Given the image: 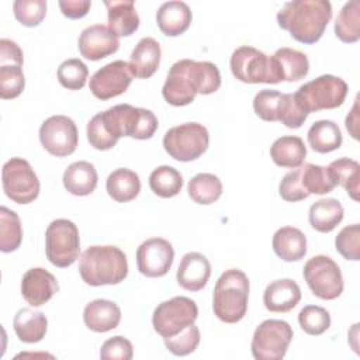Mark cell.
<instances>
[{"instance_id":"1","label":"cell","mask_w":360,"mask_h":360,"mask_svg":"<svg viewBox=\"0 0 360 360\" xmlns=\"http://www.w3.org/2000/svg\"><path fill=\"white\" fill-rule=\"evenodd\" d=\"M158 125V118L150 110L131 104H117L96 114L87 122V139L94 149L108 150L122 136L139 141L150 139Z\"/></svg>"},{"instance_id":"2","label":"cell","mask_w":360,"mask_h":360,"mask_svg":"<svg viewBox=\"0 0 360 360\" xmlns=\"http://www.w3.org/2000/svg\"><path fill=\"white\" fill-rule=\"evenodd\" d=\"M219 87L221 73L215 63L180 59L169 69L162 96L169 104L183 107L191 104L197 94H212Z\"/></svg>"},{"instance_id":"3","label":"cell","mask_w":360,"mask_h":360,"mask_svg":"<svg viewBox=\"0 0 360 360\" xmlns=\"http://www.w3.org/2000/svg\"><path fill=\"white\" fill-rule=\"evenodd\" d=\"M332 18V4L328 0L287 1L277 13L278 27L301 44H315L323 35Z\"/></svg>"},{"instance_id":"4","label":"cell","mask_w":360,"mask_h":360,"mask_svg":"<svg viewBox=\"0 0 360 360\" xmlns=\"http://www.w3.org/2000/svg\"><path fill=\"white\" fill-rule=\"evenodd\" d=\"M82 280L93 287L112 285L125 280L128 276L127 255L117 246H90L79 262Z\"/></svg>"},{"instance_id":"5","label":"cell","mask_w":360,"mask_h":360,"mask_svg":"<svg viewBox=\"0 0 360 360\" xmlns=\"http://www.w3.org/2000/svg\"><path fill=\"white\" fill-rule=\"evenodd\" d=\"M249 278L239 269L225 270L215 283L212 311L225 323L239 322L248 311Z\"/></svg>"},{"instance_id":"6","label":"cell","mask_w":360,"mask_h":360,"mask_svg":"<svg viewBox=\"0 0 360 360\" xmlns=\"http://www.w3.org/2000/svg\"><path fill=\"white\" fill-rule=\"evenodd\" d=\"M347 83L333 75H321L300 86L294 93L295 101L307 112L333 110L343 104L347 96Z\"/></svg>"},{"instance_id":"7","label":"cell","mask_w":360,"mask_h":360,"mask_svg":"<svg viewBox=\"0 0 360 360\" xmlns=\"http://www.w3.org/2000/svg\"><path fill=\"white\" fill-rule=\"evenodd\" d=\"M232 75L243 83L257 84H277L280 77L271 56H267L264 52L249 46L242 45L232 52L229 60Z\"/></svg>"},{"instance_id":"8","label":"cell","mask_w":360,"mask_h":360,"mask_svg":"<svg viewBox=\"0 0 360 360\" xmlns=\"http://www.w3.org/2000/svg\"><path fill=\"white\" fill-rule=\"evenodd\" d=\"M210 143L208 129L198 122H186L166 131L163 148L166 153L179 162L198 159Z\"/></svg>"},{"instance_id":"9","label":"cell","mask_w":360,"mask_h":360,"mask_svg":"<svg viewBox=\"0 0 360 360\" xmlns=\"http://www.w3.org/2000/svg\"><path fill=\"white\" fill-rule=\"evenodd\" d=\"M45 253L48 260L60 269L72 266L80 253L77 226L65 218L52 221L45 231Z\"/></svg>"},{"instance_id":"10","label":"cell","mask_w":360,"mask_h":360,"mask_svg":"<svg viewBox=\"0 0 360 360\" xmlns=\"http://www.w3.org/2000/svg\"><path fill=\"white\" fill-rule=\"evenodd\" d=\"M304 278L312 294L321 300H336L343 292V276L338 263L325 255L307 260L302 269Z\"/></svg>"},{"instance_id":"11","label":"cell","mask_w":360,"mask_h":360,"mask_svg":"<svg viewBox=\"0 0 360 360\" xmlns=\"http://www.w3.org/2000/svg\"><path fill=\"white\" fill-rule=\"evenodd\" d=\"M198 318L197 304L187 297H173L160 302L152 315L153 329L165 338H172L187 326L193 325Z\"/></svg>"},{"instance_id":"12","label":"cell","mask_w":360,"mask_h":360,"mask_svg":"<svg viewBox=\"0 0 360 360\" xmlns=\"http://www.w3.org/2000/svg\"><path fill=\"white\" fill-rule=\"evenodd\" d=\"M292 328L281 319H266L255 330L250 349L256 360H281L292 340Z\"/></svg>"},{"instance_id":"13","label":"cell","mask_w":360,"mask_h":360,"mask_svg":"<svg viewBox=\"0 0 360 360\" xmlns=\"http://www.w3.org/2000/svg\"><path fill=\"white\" fill-rule=\"evenodd\" d=\"M4 194L17 204H30L39 194V180L31 165L22 158H11L3 165Z\"/></svg>"},{"instance_id":"14","label":"cell","mask_w":360,"mask_h":360,"mask_svg":"<svg viewBox=\"0 0 360 360\" xmlns=\"http://www.w3.org/2000/svg\"><path fill=\"white\" fill-rule=\"evenodd\" d=\"M39 141L46 152L56 158L72 155L79 143L77 127L66 115H51L39 128Z\"/></svg>"},{"instance_id":"15","label":"cell","mask_w":360,"mask_h":360,"mask_svg":"<svg viewBox=\"0 0 360 360\" xmlns=\"http://www.w3.org/2000/svg\"><path fill=\"white\" fill-rule=\"evenodd\" d=\"M132 72L128 62L114 60L98 69L90 77V91L98 100H110L125 93L132 82Z\"/></svg>"},{"instance_id":"16","label":"cell","mask_w":360,"mask_h":360,"mask_svg":"<svg viewBox=\"0 0 360 360\" xmlns=\"http://www.w3.org/2000/svg\"><path fill=\"white\" fill-rule=\"evenodd\" d=\"M174 260L172 243L163 238H150L136 249V266L146 277H163L170 270Z\"/></svg>"},{"instance_id":"17","label":"cell","mask_w":360,"mask_h":360,"mask_svg":"<svg viewBox=\"0 0 360 360\" xmlns=\"http://www.w3.org/2000/svg\"><path fill=\"white\" fill-rule=\"evenodd\" d=\"M77 46L83 58L89 60H100L115 53L120 48V41L108 25L93 24L82 31Z\"/></svg>"},{"instance_id":"18","label":"cell","mask_w":360,"mask_h":360,"mask_svg":"<svg viewBox=\"0 0 360 360\" xmlns=\"http://www.w3.org/2000/svg\"><path fill=\"white\" fill-rule=\"evenodd\" d=\"M59 291L56 277L42 267L27 270L21 280V295L31 307H41Z\"/></svg>"},{"instance_id":"19","label":"cell","mask_w":360,"mask_h":360,"mask_svg":"<svg viewBox=\"0 0 360 360\" xmlns=\"http://www.w3.org/2000/svg\"><path fill=\"white\" fill-rule=\"evenodd\" d=\"M210 276L211 263L204 255L198 252L186 253L179 264L176 274L179 285L191 292L202 290L207 285Z\"/></svg>"},{"instance_id":"20","label":"cell","mask_w":360,"mask_h":360,"mask_svg":"<svg viewBox=\"0 0 360 360\" xmlns=\"http://www.w3.org/2000/svg\"><path fill=\"white\" fill-rule=\"evenodd\" d=\"M84 325L97 333H104L115 329L121 322L120 307L110 300L90 301L83 311Z\"/></svg>"},{"instance_id":"21","label":"cell","mask_w":360,"mask_h":360,"mask_svg":"<svg viewBox=\"0 0 360 360\" xmlns=\"http://www.w3.org/2000/svg\"><path fill=\"white\" fill-rule=\"evenodd\" d=\"M301 300V290L291 278L271 281L263 292V304L270 312H288Z\"/></svg>"},{"instance_id":"22","label":"cell","mask_w":360,"mask_h":360,"mask_svg":"<svg viewBox=\"0 0 360 360\" xmlns=\"http://www.w3.org/2000/svg\"><path fill=\"white\" fill-rule=\"evenodd\" d=\"M191 18L190 7L179 0L166 1L156 11V24L167 37H177L186 32L191 24Z\"/></svg>"},{"instance_id":"23","label":"cell","mask_w":360,"mask_h":360,"mask_svg":"<svg viewBox=\"0 0 360 360\" xmlns=\"http://www.w3.org/2000/svg\"><path fill=\"white\" fill-rule=\"evenodd\" d=\"M162 49L159 42L152 37H143L135 45L131 58H129V69L132 75L138 79H148L153 76L160 63Z\"/></svg>"},{"instance_id":"24","label":"cell","mask_w":360,"mask_h":360,"mask_svg":"<svg viewBox=\"0 0 360 360\" xmlns=\"http://www.w3.org/2000/svg\"><path fill=\"white\" fill-rule=\"evenodd\" d=\"M107 7L108 28L117 37H129L139 27V15L132 0L104 1Z\"/></svg>"},{"instance_id":"25","label":"cell","mask_w":360,"mask_h":360,"mask_svg":"<svg viewBox=\"0 0 360 360\" xmlns=\"http://www.w3.org/2000/svg\"><path fill=\"white\" fill-rule=\"evenodd\" d=\"M65 188L73 195H89L91 194L98 181V174L93 163L79 160L66 167L62 177Z\"/></svg>"},{"instance_id":"26","label":"cell","mask_w":360,"mask_h":360,"mask_svg":"<svg viewBox=\"0 0 360 360\" xmlns=\"http://www.w3.org/2000/svg\"><path fill=\"white\" fill-rule=\"evenodd\" d=\"M280 82H298L309 72V60L301 51L292 48H280L271 55Z\"/></svg>"},{"instance_id":"27","label":"cell","mask_w":360,"mask_h":360,"mask_svg":"<svg viewBox=\"0 0 360 360\" xmlns=\"http://www.w3.org/2000/svg\"><path fill=\"white\" fill-rule=\"evenodd\" d=\"M273 250L284 262H298L307 255V238L295 226H283L273 235Z\"/></svg>"},{"instance_id":"28","label":"cell","mask_w":360,"mask_h":360,"mask_svg":"<svg viewBox=\"0 0 360 360\" xmlns=\"http://www.w3.org/2000/svg\"><path fill=\"white\" fill-rule=\"evenodd\" d=\"M305 156L307 146L304 141L295 135L280 136L270 146V158L280 167H300L302 166Z\"/></svg>"},{"instance_id":"29","label":"cell","mask_w":360,"mask_h":360,"mask_svg":"<svg viewBox=\"0 0 360 360\" xmlns=\"http://www.w3.org/2000/svg\"><path fill=\"white\" fill-rule=\"evenodd\" d=\"M345 210L336 198H321L309 207L308 219L311 226L322 233L332 232L343 219Z\"/></svg>"},{"instance_id":"30","label":"cell","mask_w":360,"mask_h":360,"mask_svg":"<svg viewBox=\"0 0 360 360\" xmlns=\"http://www.w3.org/2000/svg\"><path fill=\"white\" fill-rule=\"evenodd\" d=\"M13 328L17 338L24 343H37L45 338L48 319L41 311L31 308L20 309L13 321Z\"/></svg>"},{"instance_id":"31","label":"cell","mask_w":360,"mask_h":360,"mask_svg":"<svg viewBox=\"0 0 360 360\" xmlns=\"http://www.w3.org/2000/svg\"><path fill=\"white\" fill-rule=\"evenodd\" d=\"M108 195L117 202H128L134 200L141 191L139 176L127 167L115 169L108 174L105 181Z\"/></svg>"},{"instance_id":"32","label":"cell","mask_w":360,"mask_h":360,"mask_svg":"<svg viewBox=\"0 0 360 360\" xmlns=\"http://www.w3.org/2000/svg\"><path fill=\"white\" fill-rule=\"evenodd\" d=\"M308 143L312 150L318 153H329L340 148L343 138L335 121L319 120L315 121L307 134Z\"/></svg>"},{"instance_id":"33","label":"cell","mask_w":360,"mask_h":360,"mask_svg":"<svg viewBox=\"0 0 360 360\" xmlns=\"http://www.w3.org/2000/svg\"><path fill=\"white\" fill-rule=\"evenodd\" d=\"M328 170L336 186H342L350 198L359 201L360 190V165L350 158H340L328 166Z\"/></svg>"},{"instance_id":"34","label":"cell","mask_w":360,"mask_h":360,"mask_svg":"<svg viewBox=\"0 0 360 360\" xmlns=\"http://www.w3.org/2000/svg\"><path fill=\"white\" fill-rule=\"evenodd\" d=\"M336 37L346 44H353L360 38V1L345 3L335 21Z\"/></svg>"},{"instance_id":"35","label":"cell","mask_w":360,"mask_h":360,"mask_svg":"<svg viewBox=\"0 0 360 360\" xmlns=\"http://www.w3.org/2000/svg\"><path fill=\"white\" fill-rule=\"evenodd\" d=\"M190 198L202 205L215 202L222 194V183L212 173H198L187 184Z\"/></svg>"},{"instance_id":"36","label":"cell","mask_w":360,"mask_h":360,"mask_svg":"<svg viewBox=\"0 0 360 360\" xmlns=\"http://www.w3.org/2000/svg\"><path fill=\"white\" fill-rule=\"evenodd\" d=\"M149 187L153 194L162 198H172L181 191L183 176L177 169L163 165L150 173Z\"/></svg>"},{"instance_id":"37","label":"cell","mask_w":360,"mask_h":360,"mask_svg":"<svg viewBox=\"0 0 360 360\" xmlns=\"http://www.w3.org/2000/svg\"><path fill=\"white\" fill-rule=\"evenodd\" d=\"M22 240V226L17 212L7 207H0V250L3 253L14 252Z\"/></svg>"},{"instance_id":"38","label":"cell","mask_w":360,"mask_h":360,"mask_svg":"<svg viewBox=\"0 0 360 360\" xmlns=\"http://www.w3.org/2000/svg\"><path fill=\"white\" fill-rule=\"evenodd\" d=\"M301 173H302V181L307 193L311 194H328L333 191L336 187L328 167L314 165V163H305L301 166Z\"/></svg>"},{"instance_id":"39","label":"cell","mask_w":360,"mask_h":360,"mask_svg":"<svg viewBox=\"0 0 360 360\" xmlns=\"http://www.w3.org/2000/svg\"><path fill=\"white\" fill-rule=\"evenodd\" d=\"M58 80L68 90H80L87 80L89 69L77 58H70L63 60L58 68Z\"/></svg>"},{"instance_id":"40","label":"cell","mask_w":360,"mask_h":360,"mask_svg":"<svg viewBox=\"0 0 360 360\" xmlns=\"http://www.w3.org/2000/svg\"><path fill=\"white\" fill-rule=\"evenodd\" d=\"M25 87V77L21 65H0V97L11 100L18 97Z\"/></svg>"},{"instance_id":"41","label":"cell","mask_w":360,"mask_h":360,"mask_svg":"<svg viewBox=\"0 0 360 360\" xmlns=\"http://www.w3.org/2000/svg\"><path fill=\"white\" fill-rule=\"evenodd\" d=\"M298 323L305 333L318 336L329 329L330 315L322 307L307 305L298 314Z\"/></svg>"},{"instance_id":"42","label":"cell","mask_w":360,"mask_h":360,"mask_svg":"<svg viewBox=\"0 0 360 360\" xmlns=\"http://www.w3.org/2000/svg\"><path fill=\"white\" fill-rule=\"evenodd\" d=\"M200 338H201L200 329L193 323L187 326L184 330H181L180 333L172 338H165L163 342L166 349L174 356H187L198 347Z\"/></svg>"},{"instance_id":"43","label":"cell","mask_w":360,"mask_h":360,"mask_svg":"<svg viewBox=\"0 0 360 360\" xmlns=\"http://www.w3.org/2000/svg\"><path fill=\"white\" fill-rule=\"evenodd\" d=\"M335 248L346 260H360V225L352 224L342 228L335 238Z\"/></svg>"},{"instance_id":"44","label":"cell","mask_w":360,"mask_h":360,"mask_svg":"<svg viewBox=\"0 0 360 360\" xmlns=\"http://www.w3.org/2000/svg\"><path fill=\"white\" fill-rule=\"evenodd\" d=\"M15 18L25 27H37L46 15L45 0H17L13 4Z\"/></svg>"},{"instance_id":"45","label":"cell","mask_w":360,"mask_h":360,"mask_svg":"<svg viewBox=\"0 0 360 360\" xmlns=\"http://www.w3.org/2000/svg\"><path fill=\"white\" fill-rule=\"evenodd\" d=\"M307 117H308V114L298 105L292 93L281 94L278 112H277V121L284 124L287 128L297 129L305 122Z\"/></svg>"},{"instance_id":"46","label":"cell","mask_w":360,"mask_h":360,"mask_svg":"<svg viewBox=\"0 0 360 360\" xmlns=\"http://www.w3.org/2000/svg\"><path fill=\"white\" fill-rule=\"evenodd\" d=\"M281 94L283 93L277 90H269V89L260 90L253 98V110L256 115L263 121L276 122Z\"/></svg>"},{"instance_id":"47","label":"cell","mask_w":360,"mask_h":360,"mask_svg":"<svg viewBox=\"0 0 360 360\" xmlns=\"http://www.w3.org/2000/svg\"><path fill=\"white\" fill-rule=\"evenodd\" d=\"M278 193H280L281 198L288 202L302 201L309 197V194L307 193V190L304 187L301 166L295 167L284 174V177L281 179L280 186H278Z\"/></svg>"},{"instance_id":"48","label":"cell","mask_w":360,"mask_h":360,"mask_svg":"<svg viewBox=\"0 0 360 360\" xmlns=\"http://www.w3.org/2000/svg\"><path fill=\"white\" fill-rule=\"evenodd\" d=\"M132 356V343L124 336H114L107 339L100 349V357L104 360H131Z\"/></svg>"},{"instance_id":"49","label":"cell","mask_w":360,"mask_h":360,"mask_svg":"<svg viewBox=\"0 0 360 360\" xmlns=\"http://www.w3.org/2000/svg\"><path fill=\"white\" fill-rule=\"evenodd\" d=\"M6 63L22 66L24 58H22V51L15 41L1 38L0 39V65H6Z\"/></svg>"},{"instance_id":"50","label":"cell","mask_w":360,"mask_h":360,"mask_svg":"<svg viewBox=\"0 0 360 360\" xmlns=\"http://www.w3.org/2000/svg\"><path fill=\"white\" fill-rule=\"evenodd\" d=\"M58 4L60 7L62 14L72 20L84 17L91 7V1H89V0H66V1L62 0Z\"/></svg>"},{"instance_id":"51","label":"cell","mask_w":360,"mask_h":360,"mask_svg":"<svg viewBox=\"0 0 360 360\" xmlns=\"http://www.w3.org/2000/svg\"><path fill=\"white\" fill-rule=\"evenodd\" d=\"M346 128L354 139H359V114H357V98L352 107V111L346 117Z\"/></svg>"}]
</instances>
